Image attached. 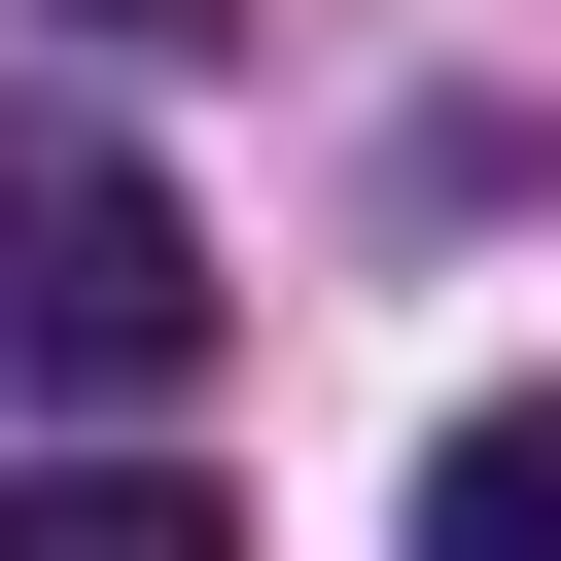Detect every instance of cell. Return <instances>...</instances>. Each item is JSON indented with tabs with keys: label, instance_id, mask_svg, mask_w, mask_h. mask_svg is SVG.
Wrapping results in <instances>:
<instances>
[{
	"label": "cell",
	"instance_id": "obj_1",
	"mask_svg": "<svg viewBox=\"0 0 561 561\" xmlns=\"http://www.w3.org/2000/svg\"><path fill=\"white\" fill-rule=\"evenodd\" d=\"M175 351H210V210H175L105 105H0V386H105V421H140Z\"/></svg>",
	"mask_w": 561,
	"mask_h": 561
},
{
	"label": "cell",
	"instance_id": "obj_2",
	"mask_svg": "<svg viewBox=\"0 0 561 561\" xmlns=\"http://www.w3.org/2000/svg\"><path fill=\"white\" fill-rule=\"evenodd\" d=\"M0 561H245V526H210L175 456H35V491H0Z\"/></svg>",
	"mask_w": 561,
	"mask_h": 561
},
{
	"label": "cell",
	"instance_id": "obj_3",
	"mask_svg": "<svg viewBox=\"0 0 561 561\" xmlns=\"http://www.w3.org/2000/svg\"><path fill=\"white\" fill-rule=\"evenodd\" d=\"M421 561H561V421H456L421 456Z\"/></svg>",
	"mask_w": 561,
	"mask_h": 561
}]
</instances>
